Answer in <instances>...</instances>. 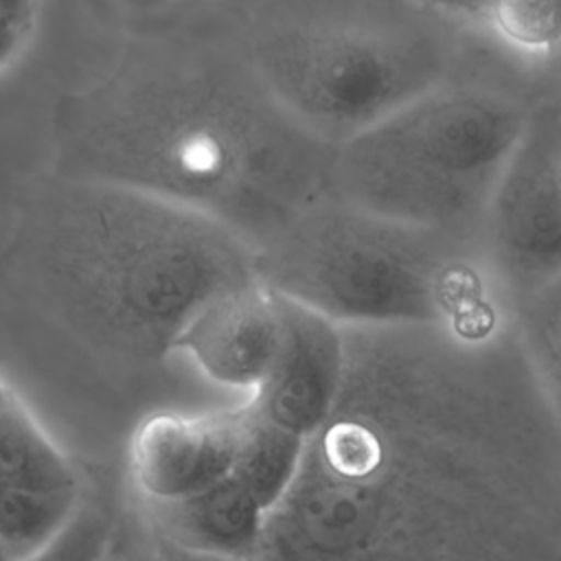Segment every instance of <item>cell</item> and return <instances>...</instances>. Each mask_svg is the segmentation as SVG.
Instances as JSON below:
<instances>
[{
	"mask_svg": "<svg viewBox=\"0 0 561 561\" xmlns=\"http://www.w3.org/2000/svg\"><path fill=\"white\" fill-rule=\"evenodd\" d=\"M50 173L125 186L206 217L254 252L331 193L333 145L265 88L243 46L142 39L64 92Z\"/></svg>",
	"mask_w": 561,
	"mask_h": 561,
	"instance_id": "6da1fadb",
	"label": "cell"
},
{
	"mask_svg": "<svg viewBox=\"0 0 561 561\" xmlns=\"http://www.w3.org/2000/svg\"><path fill=\"white\" fill-rule=\"evenodd\" d=\"M0 272L88 342L134 359L171 353L204 298L256 276L254 250L224 226L50 171L26 193Z\"/></svg>",
	"mask_w": 561,
	"mask_h": 561,
	"instance_id": "7a4b0ae2",
	"label": "cell"
},
{
	"mask_svg": "<svg viewBox=\"0 0 561 561\" xmlns=\"http://www.w3.org/2000/svg\"><path fill=\"white\" fill-rule=\"evenodd\" d=\"M263 285L337 327L432 324L484 335L504 302L480 234L388 219L324 195L254 252Z\"/></svg>",
	"mask_w": 561,
	"mask_h": 561,
	"instance_id": "3957f363",
	"label": "cell"
},
{
	"mask_svg": "<svg viewBox=\"0 0 561 561\" xmlns=\"http://www.w3.org/2000/svg\"><path fill=\"white\" fill-rule=\"evenodd\" d=\"M462 22L423 0H272L241 46L280 107L335 147L462 75Z\"/></svg>",
	"mask_w": 561,
	"mask_h": 561,
	"instance_id": "277c9868",
	"label": "cell"
},
{
	"mask_svg": "<svg viewBox=\"0 0 561 561\" xmlns=\"http://www.w3.org/2000/svg\"><path fill=\"white\" fill-rule=\"evenodd\" d=\"M537 99L458 75L335 145L331 195L388 219L480 234Z\"/></svg>",
	"mask_w": 561,
	"mask_h": 561,
	"instance_id": "5b68a950",
	"label": "cell"
},
{
	"mask_svg": "<svg viewBox=\"0 0 561 561\" xmlns=\"http://www.w3.org/2000/svg\"><path fill=\"white\" fill-rule=\"evenodd\" d=\"M504 302L561 280V103L541 94L508 153L480 228Z\"/></svg>",
	"mask_w": 561,
	"mask_h": 561,
	"instance_id": "8992f818",
	"label": "cell"
},
{
	"mask_svg": "<svg viewBox=\"0 0 561 561\" xmlns=\"http://www.w3.org/2000/svg\"><path fill=\"white\" fill-rule=\"evenodd\" d=\"M283 335L278 296L259 276L204 298L178 329L171 353H184L210 381L254 390Z\"/></svg>",
	"mask_w": 561,
	"mask_h": 561,
	"instance_id": "52a82bcc",
	"label": "cell"
},
{
	"mask_svg": "<svg viewBox=\"0 0 561 561\" xmlns=\"http://www.w3.org/2000/svg\"><path fill=\"white\" fill-rule=\"evenodd\" d=\"M278 300L280 346L248 403L270 423L309 440L327 423L340 394L342 329L291 300Z\"/></svg>",
	"mask_w": 561,
	"mask_h": 561,
	"instance_id": "ba28073f",
	"label": "cell"
},
{
	"mask_svg": "<svg viewBox=\"0 0 561 561\" xmlns=\"http://www.w3.org/2000/svg\"><path fill=\"white\" fill-rule=\"evenodd\" d=\"M239 410L156 412L134 432L129 471L145 500H175L226 478L237 445Z\"/></svg>",
	"mask_w": 561,
	"mask_h": 561,
	"instance_id": "9c48e42d",
	"label": "cell"
},
{
	"mask_svg": "<svg viewBox=\"0 0 561 561\" xmlns=\"http://www.w3.org/2000/svg\"><path fill=\"white\" fill-rule=\"evenodd\" d=\"M267 511L234 478L175 500H145V524L153 535L191 550L250 561L267 524Z\"/></svg>",
	"mask_w": 561,
	"mask_h": 561,
	"instance_id": "30bf717a",
	"label": "cell"
},
{
	"mask_svg": "<svg viewBox=\"0 0 561 561\" xmlns=\"http://www.w3.org/2000/svg\"><path fill=\"white\" fill-rule=\"evenodd\" d=\"M230 476L272 513L298 480L307 440L263 419L248 401L239 408Z\"/></svg>",
	"mask_w": 561,
	"mask_h": 561,
	"instance_id": "8fae6325",
	"label": "cell"
},
{
	"mask_svg": "<svg viewBox=\"0 0 561 561\" xmlns=\"http://www.w3.org/2000/svg\"><path fill=\"white\" fill-rule=\"evenodd\" d=\"M0 489L44 493L81 489L75 465L20 397L0 410Z\"/></svg>",
	"mask_w": 561,
	"mask_h": 561,
	"instance_id": "7c38bea8",
	"label": "cell"
},
{
	"mask_svg": "<svg viewBox=\"0 0 561 561\" xmlns=\"http://www.w3.org/2000/svg\"><path fill=\"white\" fill-rule=\"evenodd\" d=\"M508 327L535 383L557 416L561 364V280L506 305Z\"/></svg>",
	"mask_w": 561,
	"mask_h": 561,
	"instance_id": "4fadbf2b",
	"label": "cell"
},
{
	"mask_svg": "<svg viewBox=\"0 0 561 561\" xmlns=\"http://www.w3.org/2000/svg\"><path fill=\"white\" fill-rule=\"evenodd\" d=\"M81 497L83 489L53 493L0 489V543L15 561L26 559L66 526Z\"/></svg>",
	"mask_w": 561,
	"mask_h": 561,
	"instance_id": "5bb4252c",
	"label": "cell"
},
{
	"mask_svg": "<svg viewBox=\"0 0 561 561\" xmlns=\"http://www.w3.org/2000/svg\"><path fill=\"white\" fill-rule=\"evenodd\" d=\"M484 22L524 55L550 57L559 50L561 0H491Z\"/></svg>",
	"mask_w": 561,
	"mask_h": 561,
	"instance_id": "9a60e30c",
	"label": "cell"
},
{
	"mask_svg": "<svg viewBox=\"0 0 561 561\" xmlns=\"http://www.w3.org/2000/svg\"><path fill=\"white\" fill-rule=\"evenodd\" d=\"M114 513L103 502L83 497L66 526L22 561H96L114 528Z\"/></svg>",
	"mask_w": 561,
	"mask_h": 561,
	"instance_id": "2e32d148",
	"label": "cell"
},
{
	"mask_svg": "<svg viewBox=\"0 0 561 561\" xmlns=\"http://www.w3.org/2000/svg\"><path fill=\"white\" fill-rule=\"evenodd\" d=\"M96 561H156L147 524L138 533L134 526L116 519L110 539Z\"/></svg>",
	"mask_w": 561,
	"mask_h": 561,
	"instance_id": "e0dca14e",
	"label": "cell"
},
{
	"mask_svg": "<svg viewBox=\"0 0 561 561\" xmlns=\"http://www.w3.org/2000/svg\"><path fill=\"white\" fill-rule=\"evenodd\" d=\"M151 543H153L156 561H243V559H232V557H221V554L191 550V548L173 543V541H169V539H164L160 535H153V533H151Z\"/></svg>",
	"mask_w": 561,
	"mask_h": 561,
	"instance_id": "ac0fdd59",
	"label": "cell"
},
{
	"mask_svg": "<svg viewBox=\"0 0 561 561\" xmlns=\"http://www.w3.org/2000/svg\"><path fill=\"white\" fill-rule=\"evenodd\" d=\"M28 31L31 28L24 24L0 18V68L7 66L20 53L22 44L26 42Z\"/></svg>",
	"mask_w": 561,
	"mask_h": 561,
	"instance_id": "d6986e66",
	"label": "cell"
},
{
	"mask_svg": "<svg viewBox=\"0 0 561 561\" xmlns=\"http://www.w3.org/2000/svg\"><path fill=\"white\" fill-rule=\"evenodd\" d=\"M0 9L9 20L31 28L35 15V0H0Z\"/></svg>",
	"mask_w": 561,
	"mask_h": 561,
	"instance_id": "ffe728a7",
	"label": "cell"
},
{
	"mask_svg": "<svg viewBox=\"0 0 561 561\" xmlns=\"http://www.w3.org/2000/svg\"><path fill=\"white\" fill-rule=\"evenodd\" d=\"M18 399V394L13 392V388L0 379V410H4L9 403H13Z\"/></svg>",
	"mask_w": 561,
	"mask_h": 561,
	"instance_id": "44dd1931",
	"label": "cell"
},
{
	"mask_svg": "<svg viewBox=\"0 0 561 561\" xmlns=\"http://www.w3.org/2000/svg\"><path fill=\"white\" fill-rule=\"evenodd\" d=\"M0 561H15V557L0 543Z\"/></svg>",
	"mask_w": 561,
	"mask_h": 561,
	"instance_id": "7402d4cb",
	"label": "cell"
},
{
	"mask_svg": "<svg viewBox=\"0 0 561 561\" xmlns=\"http://www.w3.org/2000/svg\"><path fill=\"white\" fill-rule=\"evenodd\" d=\"M0 18H7V15H4V13H2V9H0ZM7 20H9V18H7Z\"/></svg>",
	"mask_w": 561,
	"mask_h": 561,
	"instance_id": "603a6c76",
	"label": "cell"
}]
</instances>
